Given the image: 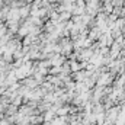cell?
Masks as SVG:
<instances>
[{
	"label": "cell",
	"mask_w": 125,
	"mask_h": 125,
	"mask_svg": "<svg viewBox=\"0 0 125 125\" xmlns=\"http://www.w3.org/2000/svg\"><path fill=\"white\" fill-rule=\"evenodd\" d=\"M1 54H3V48L0 47V57H1Z\"/></svg>",
	"instance_id": "obj_1"
},
{
	"label": "cell",
	"mask_w": 125,
	"mask_h": 125,
	"mask_svg": "<svg viewBox=\"0 0 125 125\" xmlns=\"http://www.w3.org/2000/svg\"><path fill=\"white\" fill-rule=\"evenodd\" d=\"M122 29H124V31H125V22H124V26H122Z\"/></svg>",
	"instance_id": "obj_2"
}]
</instances>
